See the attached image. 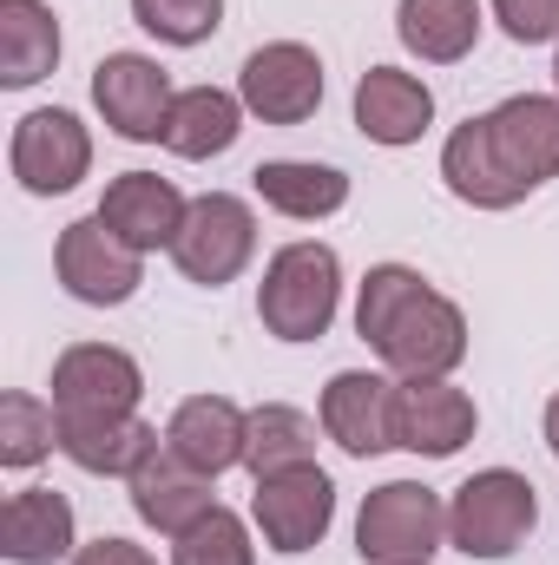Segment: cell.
Wrapping results in <instances>:
<instances>
[{"mask_svg":"<svg viewBox=\"0 0 559 565\" xmlns=\"http://www.w3.org/2000/svg\"><path fill=\"white\" fill-rule=\"evenodd\" d=\"M342 309V257L316 237H296L283 244L277 257L264 264V282H257V322L264 335L277 342H316L329 335Z\"/></svg>","mask_w":559,"mask_h":565,"instance_id":"obj_1","label":"cell"},{"mask_svg":"<svg viewBox=\"0 0 559 565\" xmlns=\"http://www.w3.org/2000/svg\"><path fill=\"white\" fill-rule=\"evenodd\" d=\"M540 526V493L514 467H481L447 500V546L467 559H514Z\"/></svg>","mask_w":559,"mask_h":565,"instance_id":"obj_2","label":"cell"},{"mask_svg":"<svg viewBox=\"0 0 559 565\" xmlns=\"http://www.w3.org/2000/svg\"><path fill=\"white\" fill-rule=\"evenodd\" d=\"M447 546V500L421 480H382L356 513L362 565H434Z\"/></svg>","mask_w":559,"mask_h":565,"instance_id":"obj_3","label":"cell"},{"mask_svg":"<svg viewBox=\"0 0 559 565\" xmlns=\"http://www.w3.org/2000/svg\"><path fill=\"white\" fill-rule=\"evenodd\" d=\"M251 257H257V211H251V198H238V191L191 198L184 231L171 244L178 277L198 282V289H224V282H238L251 270Z\"/></svg>","mask_w":559,"mask_h":565,"instance_id":"obj_4","label":"cell"},{"mask_svg":"<svg viewBox=\"0 0 559 565\" xmlns=\"http://www.w3.org/2000/svg\"><path fill=\"white\" fill-rule=\"evenodd\" d=\"M53 277H60V289H66L73 302H86V309H119V302L139 296L145 257L126 237H113L106 217L93 211V217H73V224L60 231V244H53Z\"/></svg>","mask_w":559,"mask_h":565,"instance_id":"obj_5","label":"cell"},{"mask_svg":"<svg viewBox=\"0 0 559 565\" xmlns=\"http://www.w3.org/2000/svg\"><path fill=\"white\" fill-rule=\"evenodd\" d=\"M7 164L20 178L27 198H66L73 184H86L93 171V132L80 126V113L66 106H40L13 126V145H7Z\"/></svg>","mask_w":559,"mask_h":565,"instance_id":"obj_6","label":"cell"},{"mask_svg":"<svg viewBox=\"0 0 559 565\" xmlns=\"http://www.w3.org/2000/svg\"><path fill=\"white\" fill-rule=\"evenodd\" d=\"M251 526L264 533V546L283 553V559L323 546L329 526H336V480H329L316 460L257 480V493H251Z\"/></svg>","mask_w":559,"mask_h":565,"instance_id":"obj_7","label":"cell"},{"mask_svg":"<svg viewBox=\"0 0 559 565\" xmlns=\"http://www.w3.org/2000/svg\"><path fill=\"white\" fill-rule=\"evenodd\" d=\"M376 355H382L389 375H402V382L454 375V369L467 362V316H461V302L428 282L415 302L389 322V335L376 342Z\"/></svg>","mask_w":559,"mask_h":565,"instance_id":"obj_8","label":"cell"},{"mask_svg":"<svg viewBox=\"0 0 559 565\" xmlns=\"http://www.w3.org/2000/svg\"><path fill=\"white\" fill-rule=\"evenodd\" d=\"M171 99H178V86L151 53H106L93 66V106L126 145H165Z\"/></svg>","mask_w":559,"mask_h":565,"instance_id":"obj_9","label":"cell"},{"mask_svg":"<svg viewBox=\"0 0 559 565\" xmlns=\"http://www.w3.org/2000/svg\"><path fill=\"white\" fill-rule=\"evenodd\" d=\"M238 99L264 126H303V119H316V106H323V60H316V46H303V40L257 46L244 60V73H238Z\"/></svg>","mask_w":559,"mask_h":565,"instance_id":"obj_10","label":"cell"},{"mask_svg":"<svg viewBox=\"0 0 559 565\" xmlns=\"http://www.w3.org/2000/svg\"><path fill=\"white\" fill-rule=\"evenodd\" d=\"M395 388H402L395 375L342 369V375H329V388L316 402V422L349 460H376V454L395 447Z\"/></svg>","mask_w":559,"mask_h":565,"instance_id":"obj_11","label":"cell"},{"mask_svg":"<svg viewBox=\"0 0 559 565\" xmlns=\"http://www.w3.org/2000/svg\"><path fill=\"white\" fill-rule=\"evenodd\" d=\"M145 402V369L119 342H73L53 362V408L60 415H113Z\"/></svg>","mask_w":559,"mask_h":565,"instance_id":"obj_12","label":"cell"},{"mask_svg":"<svg viewBox=\"0 0 559 565\" xmlns=\"http://www.w3.org/2000/svg\"><path fill=\"white\" fill-rule=\"evenodd\" d=\"M481 408L467 388H454V375H428V382H402L395 388V447L421 454V460H447L474 440Z\"/></svg>","mask_w":559,"mask_h":565,"instance_id":"obj_13","label":"cell"},{"mask_svg":"<svg viewBox=\"0 0 559 565\" xmlns=\"http://www.w3.org/2000/svg\"><path fill=\"white\" fill-rule=\"evenodd\" d=\"M184 211H191V198H184L171 178H158V171H119V178L106 184V198H99L106 231H113V237H126L139 257L178 244Z\"/></svg>","mask_w":559,"mask_h":565,"instance_id":"obj_14","label":"cell"},{"mask_svg":"<svg viewBox=\"0 0 559 565\" xmlns=\"http://www.w3.org/2000/svg\"><path fill=\"white\" fill-rule=\"evenodd\" d=\"M487 139L500 164L527 184V198L559 178V99L553 93H514L487 113Z\"/></svg>","mask_w":559,"mask_h":565,"instance_id":"obj_15","label":"cell"},{"mask_svg":"<svg viewBox=\"0 0 559 565\" xmlns=\"http://www.w3.org/2000/svg\"><path fill=\"white\" fill-rule=\"evenodd\" d=\"M244 440H251V408H238L231 395H191L165 422V447L211 480L244 467Z\"/></svg>","mask_w":559,"mask_h":565,"instance_id":"obj_16","label":"cell"},{"mask_svg":"<svg viewBox=\"0 0 559 565\" xmlns=\"http://www.w3.org/2000/svg\"><path fill=\"white\" fill-rule=\"evenodd\" d=\"M165 434L145 422L139 408H113V415H60V454L80 467V473H99V480H133L139 460L158 447Z\"/></svg>","mask_w":559,"mask_h":565,"instance_id":"obj_17","label":"cell"},{"mask_svg":"<svg viewBox=\"0 0 559 565\" xmlns=\"http://www.w3.org/2000/svg\"><path fill=\"white\" fill-rule=\"evenodd\" d=\"M126 493H133V513H139L151 533H165V540H178L191 520H204L211 507H218V493H211V473H198V467H184L165 440L151 447L139 460V473L126 480Z\"/></svg>","mask_w":559,"mask_h":565,"instance_id":"obj_18","label":"cell"},{"mask_svg":"<svg viewBox=\"0 0 559 565\" xmlns=\"http://www.w3.org/2000/svg\"><path fill=\"white\" fill-rule=\"evenodd\" d=\"M434 126V93L421 73H402V66H369L356 79V132L369 145H421V132Z\"/></svg>","mask_w":559,"mask_h":565,"instance_id":"obj_19","label":"cell"},{"mask_svg":"<svg viewBox=\"0 0 559 565\" xmlns=\"http://www.w3.org/2000/svg\"><path fill=\"white\" fill-rule=\"evenodd\" d=\"M0 553L13 565H60L80 553V520H73V500L53 493V487H20L7 493V513H0Z\"/></svg>","mask_w":559,"mask_h":565,"instance_id":"obj_20","label":"cell"},{"mask_svg":"<svg viewBox=\"0 0 559 565\" xmlns=\"http://www.w3.org/2000/svg\"><path fill=\"white\" fill-rule=\"evenodd\" d=\"M441 178L474 211H514V204H527V184L500 164V151L487 139V113L481 119H461L447 132V145H441Z\"/></svg>","mask_w":559,"mask_h":565,"instance_id":"obj_21","label":"cell"},{"mask_svg":"<svg viewBox=\"0 0 559 565\" xmlns=\"http://www.w3.org/2000/svg\"><path fill=\"white\" fill-rule=\"evenodd\" d=\"M251 191L289 224H323L349 204V171L316 164V158H271L251 171Z\"/></svg>","mask_w":559,"mask_h":565,"instance_id":"obj_22","label":"cell"},{"mask_svg":"<svg viewBox=\"0 0 559 565\" xmlns=\"http://www.w3.org/2000/svg\"><path fill=\"white\" fill-rule=\"evenodd\" d=\"M395 40L421 66H461L481 46V0H402Z\"/></svg>","mask_w":559,"mask_h":565,"instance_id":"obj_23","label":"cell"},{"mask_svg":"<svg viewBox=\"0 0 559 565\" xmlns=\"http://www.w3.org/2000/svg\"><path fill=\"white\" fill-rule=\"evenodd\" d=\"M244 99L238 93H224V86H184L178 99H171V119H165V151L171 158H218V151H231L238 132H244Z\"/></svg>","mask_w":559,"mask_h":565,"instance_id":"obj_24","label":"cell"},{"mask_svg":"<svg viewBox=\"0 0 559 565\" xmlns=\"http://www.w3.org/2000/svg\"><path fill=\"white\" fill-rule=\"evenodd\" d=\"M60 66V13L46 0H0V86L27 93Z\"/></svg>","mask_w":559,"mask_h":565,"instance_id":"obj_25","label":"cell"},{"mask_svg":"<svg viewBox=\"0 0 559 565\" xmlns=\"http://www.w3.org/2000/svg\"><path fill=\"white\" fill-rule=\"evenodd\" d=\"M316 427L303 408L289 402H264L251 408V440H244V473L251 480H271V473H289V467H309L316 460Z\"/></svg>","mask_w":559,"mask_h":565,"instance_id":"obj_26","label":"cell"},{"mask_svg":"<svg viewBox=\"0 0 559 565\" xmlns=\"http://www.w3.org/2000/svg\"><path fill=\"white\" fill-rule=\"evenodd\" d=\"M53 447H60V408H53V402H40V395H27V388L0 395V467H7V473L40 467Z\"/></svg>","mask_w":559,"mask_h":565,"instance_id":"obj_27","label":"cell"},{"mask_svg":"<svg viewBox=\"0 0 559 565\" xmlns=\"http://www.w3.org/2000/svg\"><path fill=\"white\" fill-rule=\"evenodd\" d=\"M171 565H257V546H251L244 513L211 507L204 520H191V526L171 540Z\"/></svg>","mask_w":559,"mask_h":565,"instance_id":"obj_28","label":"cell"},{"mask_svg":"<svg viewBox=\"0 0 559 565\" xmlns=\"http://www.w3.org/2000/svg\"><path fill=\"white\" fill-rule=\"evenodd\" d=\"M421 289H428L421 270H409V264H376V270L362 277V289H356V335L376 349V342L389 335V322L415 302Z\"/></svg>","mask_w":559,"mask_h":565,"instance_id":"obj_29","label":"cell"},{"mask_svg":"<svg viewBox=\"0 0 559 565\" xmlns=\"http://www.w3.org/2000/svg\"><path fill=\"white\" fill-rule=\"evenodd\" d=\"M133 20L158 46H204L224 26V0H133Z\"/></svg>","mask_w":559,"mask_h":565,"instance_id":"obj_30","label":"cell"},{"mask_svg":"<svg viewBox=\"0 0 559 565\" xmlns=\"http://www.w3.org/2000/svg\"><path fill=\"white\" fill-rule=\"evenodd\" d=\"M514 46H559V0H487Z\"/></svg>","mask_w":559,"mask_h":565,"instance_id":"obj_31","label":"cell"},{"mask_svg":"<svg viewBox=\"0 0 559 565\" xmlns=\"http://www.w3.org/2000/svg\"><path fill=\"white\" fill-rule=\"evenodd\" d=\"M66 565H158L145 546H133V540H119V533H106V540H93V546H80Z\"/></svg>","mask_w":559,"mask_h":565,"instance_id":"obj_32","label":"cell"},{"mask_svg":"<svg viewBox=\"0 0 559 565\" xmlns=\"http://www.w3.org/2000/svg\"><path fill=\"white\" fill-rule=\"evenodd\" d=\"M547 447H553V460H559V388H553V402H547Z\"/></svg>","mask_w":559,"mask_h":565,"instance_id":"obj_33","label":"cell"},{"mask_svg":"<svg viewBox=\"0 0 559 565\" xmlns=\"http://www.w3.org/2000/svg\"><path fill=\"white\" fill-rule=\"evenodd\" d=\"M553 86H559V46H553Z\"/></svg>","mask_w":559,"mask_h":565,"instance_id":"obj_34","label":"cell"}]
</instances>
